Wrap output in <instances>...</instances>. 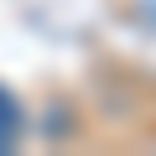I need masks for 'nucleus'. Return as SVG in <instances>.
<instances>
[{
	"mask_svg": "<svg viewBox=\"0 0 156 156\" xmlns=\"http://www.w3.org/2000/svg\"><path fill=\"white\" fill-rule=\"evenodd\" d=\"M16 135H21V109H16V99L5 89H0V151H11Z\"/></svg>",
	"mask_w": 156,
	"mask_h": 156,
	"instance_id": "obj_1",
	"label": "nucleus"
}]
</instances>
